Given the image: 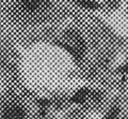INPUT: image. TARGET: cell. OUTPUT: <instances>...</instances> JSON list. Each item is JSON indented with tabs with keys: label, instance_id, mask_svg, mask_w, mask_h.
<instances>
[{
	"label": "cell",
	"instance_id": "5",
	"mask_svg": "<svg viewBox=\"0 0 128 119\" xmlns=\"http://www.w3.org/2000/svg\"><path fill=\"white\" fill-rule=\"evenodd\" d=\"M120 71H121V72H123V73H128V62L125 63V65H124L122 68L120 69Z\"/></svg>",
	"mask_w": 128,
	"mask_h": 119
},
{
	"label": "cell",
	"instance_id": "1",
	"mask_svg": "<svg viewBox=\"0 0 128 119\" xmlns=\"http://www.w3.org/2000/svg\"><path fill=\"white\" fill-rule=\"evenodd\" d=\"M25 115V110L19 105H9L3 110V119H22Z\"/></svg>",
	"mask_w": 128,
	"mask_h": 119
},
{
	"label": "cell",
	"instance_id": "2",
	"mask_svg": "<svg viewBox=\"0 0 128 119\" xmlns=\"http://www.w3.org/2000/svg\"><path fill=\"white\" fill-rule=\"evenodd\" d=\"M89 96H90V91L86 88H82V89H79L74 94L73 98H72V101L75 103H81V102H84Z\"/></svg>",
	"mask_w": 128,
	"mask_h": 119
},
{
	"label": "cell",
	"instance_id": "3",
	"mask_svg": "<svg viewBox=\"0 0 128 119\" xmlns=\"http://www.w3.org/2000/svg\"><path fill=\"white\" fill-rule=\"evenodd\" d=\"M78 3H80V6L86 8V9H95L97 8V3L95 1H78Z\"/></svg>",
	"mask_w": 128,
	"mask_h": 119
},
{
	"label": "cell",
	"instance_id": "6",
	"mask_svg": "<svg viewBox=\"0 0 128 119\" xmlns=\"http://www.w3.org/2000/svg\"><path fill=\"white\" fill-rule=\"evenodd\" d=\"M124 119H125V118H124Z\"/></svg>",
	"mask_w": 128,
	"mask_h": 119
},
{
	"label": "cell",
	"instance_id": "4",
	"mask_svg": "<svg viewBox=\"0 0 128 119\" xmlns=\"http://www.w3.org/2000/svg\"><path fill=\"white\" fill-rule=\"evenodd\" d=\"M116 116H118V109L113 108L112 110H110V112L108 113V115L106 116L105 119H115V118H116Z\"/></svg>",
	"mask_w": 128,
	"mask_h": 119
}]
</instances>
